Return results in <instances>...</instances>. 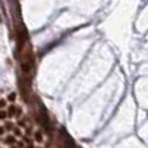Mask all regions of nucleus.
<instances>
[{
	"mask_svg": "<svg viewBox=\"0 0 148 148\" xmlns=\"http://www.w3.org/2000/svg\"><path fill=\"white\" fill-rule=\"evenodd\" d=\"M34 65H36V56H34L33 49L28 47L27 51L22 53V56H21V61H19V70H21L22 74H31Z\"/></svg>",
	"mask_w": 148,
	"mask_h": 148,
	"instance_id": "nucleus-1",
	"label": "nucleus"
},
{
	"mask_svg": "<svg viewBox=\"0 0 148 148\" xmlns=\"http://www.w3.org/2000/svg\"><path fill=\"white\" fill-rule=\"evenodd\" d=\"M28 42V33H27V28L22 25V24H16L15 27V43H16V58H19V52L24 51V47H25Z\"/></svg>",
	"mask_w": 148,
	"mask_h": 148,
	"instance_id": "nucleus-2",
	"label": "nucleus"
},
{
	"mask_svg": "<svg viewBox=\"0 0 148 148\" xmlns=\"http://www.w3.org/2000/svg\"><path fill=\"white\" fill-rule=\"evenodd\" d=\"M18 88L21 90V96L25 101H28L31 92V74H22V77L18 79Z\"/></svg>",
	"mask_w": 148,
	"mask_h": 148,
	"instance_id": "nucleus-3",
	"label": "nucleus"
},
{
	"mask_svg": "<svg viewBox=\"0 0 148 148\" xmlns=\"http://www.w3.org/2000/svg\"><path fill=\"white\" fill-rule=\"evenodd\" d=\"M8 114H9V117H18L19 119V117H22V108L15 105V104H10L8 108Z\"/></svg>",
	"mask_w": 148,
	"mask_h": 148,
	"instance_id": "nucleus-4",
	"label": "nucleus"
},
{
	"mask_svg": "<svg viewBox=\"0 0 148 148\" xmlns=\"http://www.w3.org/2000/svg\"><path fill=\"white\" fill-rule=\"evenodd\" d=\"M16 142H18V139H16V136L14 133H9L8 136H5L3 138V144H6V145H16Z\"/></svg>",
	"mask_w": 148,
	"mask_h": 148,
	"instance_id": "nucleus-5",
	"label": "nucleus"
},
{
	"mask_svg": "<svg viewBox=\"0 0 148 148\" xmlns=\"http://www.w3.org/2000/svg\"><path fill=\"white\" fill-rule=\"evenodd\" d=\"M16 126H19L21 129L28 127V126H30V120H28V117H25V116L19 117V119H18V125H16Z\"/></svg>",
	"mask_w": 148,
	"mask_h": 148,
	"instance_id": "nucleus-6",
	"label": "nucleus"
},
{
	"mask_svg": "<svg viewBox=\"0 0 148 148\" xmlns=\"http://www.w3.org/2000/svg\"><path fill=\"white\" fill-rule=\"evenodd\" d=\"M34 141L36 142H43L45 141V135H43L42 130H36L34 132Z\"/></svg>",
	"mask_w": 148,
	"mask_h": 148,
	"instance_id": "nucleus-7",
	"label": "nucleus"
},
{
	"mask_svg": "<svg viewBox=\"0 0 148 148\" xmlns=\"http://www.w3.org/2000/svg\"><path fill=\"white\" fill-rule=\"evenodd\" d=\"M15 123H12V121H5V125H3V127H5V130L6 132H12V130H14L15 129Z\"/></svg>",
	"mask_w": 148,
	"mask_h": 148,
	"instance_id": "nucleus-8",
	"label": "nucleus"
},
{
	"mask_svg": "<svg viewBox=\"0 0 148 148\" xmlns=\"http://www.w3.org/2000/svg\"><path fill=\"white\" fill-rule=\"evenodd\" d=\"M8 117H9L8 110H0V120H6Z\"/></svg>",
	"mask_w": 148,
	"mask_h": 148,
	"instance_id": "nucleus-9",
	"label": "nucleus"
},
{
	"mask_svg": "<svg viewBox=\"0 0 148 148\" xmlns=\"http://www.w3.org/2000/svg\"><path fill=\"white\" fill-rule=\"evenodd\" d=\"M12 133H14L16 138H18V136H21V135H22V132H21V127H19V126H15V129L12 130Z\"/></svg>",
	"mask_w": 148,
	"mask_h": 148,
	"instance_id": "nucleus-10",
	"label": "nucleus"
},
{
	"mask_svg": "<svg viewBox=\"0 0 148 148\" xmlns=\"http://www.w3.org/2000/svg\"><path fill=\"white\" fill-rule=\"evenodd\" d=\"M22 141L25 142L27 145H30V144H33V139L28 136V135H22Z\"/></svg>",
	"mask_w": 148,
	"mask_h": 148,
	"instance_id": "nucleus-11",
	"label": "nucleus"
},
{
	"mask_svg": "<svg viewBox=\"0 0 148 148\" xmlns=\"http://www.w3.org/2000/svg\"><path fill=\"white\" fill-rule=\"evenodd\" d=\"M15 99H16V93L15 92H12V93L8 95V101L9 102H15Z\"/></svg>",
	"mask_w": 148,
	"mask_h": 148,
	"instance_id": "nucleus-12",
	"label": "nucleus"
},
{
	"mask_svg": "<svg viewBox=\"0 0 148 148\" xmlns=\"http://www.w3.org/2000/svg\"><path fill=\"white\" fill-rule=\"evenodd\" d=\"M34 133V130H33V126L30 125L28 127H25V135H28V136H30V135H33Z\"/></svg>",
	"mask_w": 148,
	"mask_h": 148,
	"instance_id": "nucleus-13",
	"label": "nucleus"
},
{
	"mask_svg": "<svg viewBox=\"0 0 148 148\" xmlns=\"http://www.w3.org/2000/svg\"><path fill=\"white\" fill-rule=\"evenodd\" d=\"M16 147H18V148H25V142H24V141L21 139V141H18V142H16Z\"/></svg>",
	"mask_w": 148,
	"mask_h": 148,
	"instance_id": "nucleus-14",
	"label": "nucleus"
},
{
	"mask_svg": "<svg viewBox=\"0 0 148 148\" xmlns=\"http://www.w3.org/2000/svg\"><path fill=\"white\" fill-rule=\"evenodd\" d=\"M6 99H0V110H5V107H6Z\"/></svg>",
	"mask_w": 148,
	"mask_h": 148,
	"instance_id": "nucleus-15",
	"label": "nucleus"
},
{
	"mask_svg": "<svg viewBox=\"0 0 148 148\" xmlns=\"http://www.w3.org/2000/svg\"><path fill=\"white\" fill-rule=\"evenodd\" d=\"M6 133V130H5V127L3 126H0V136H3V135Z\"/></svg>",
	"mask_w": 148,
	"mask_h": 148,
	"instance_id": "nucleus-16",
	"label": "nucleus"
},
{
	"mask_svg": "<svg viewBox=\"0 0 148 148\" xmlns=\"http://www.w3.org/2000/svg\"><path fill=\"white\" fill-rule=\"evenodd\" d=\"M37 148H42V147H37Z\"/></svg>",
	"mask_w": 148,
	"mask_h": 148,
	"instance_id": "nucleus-17",
	"label": "nucleus"
}]
</instances>
